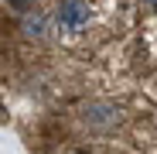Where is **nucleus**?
Returning <instances> with one entry per match:
<instances>
[{
    "label": "nucleus",
    "mask_w": 157,
    "mask_h": 154,
    "mask_svg": "<svg viewBox=\"0 0 157 154\" xmlns=\"http://www.w3.org/2000/svg\"><path fill=\"white\" fill-rule=\"evenodd\" d=\"M92 21V7L89 0H58L55 7V28L65 34H78L82 28H89Z\"/></svg>",
    "instance_id": "nucleus-1"
},
{
    "label": "nucleus",
    "mask_w": 157,
    "mask_h": 154,
    "mask_svg": "<svg viewBox=\"0 0 157 154\" xmlns=\"http://www.w3.org/2000/svg\"><path fill=\"white\" fill-rule=\"evenodd\" d=\"M82 123L89 130H116L123 123V110L116 103H106V99H96V103H86L82 106Z\"/></svg>",
    "instance_id": "nucleus-2"
},
{
    "label": "nucleus",
    "mask_w": 157,
    "mask_h": 154,
    "mask_svg": "<svg viewBox=\"0 0 157 154\" xmlns=\"http://www.w3.org/2000/svg\"><path fill=\"white\" fill-rule=\"evenodd\" d=\"M21 34L28 41H44V34H48V14H41V10L21 14Z\"/></svg>",
    "instance_id": "nucleus-3"
},
{
    "label": "nucleus",
    "mask_w": 157,
    "mask_h": 154,
    "mask_svg": "<svg viewBox=\"0 0 157 154\" xmlns=\"http://www.w3.org/2000/svg\"><path fill=\"white\" fill-rule=\"evenodd\" d=\"M7 4H10L14 14H31V10H38V0H7Z\"/></svg>",
    "instance_id": "nucleus-4"
},
{
    "label": "nucleus",
    "mask_w": 157,
    "mask_h": 154,
    "mask_svg": "<svg viewBox=\"0 0 157 154\" xmlns=\"http://www.w3.org/2000/svg\"><path fill=\"white\" fill-rule=\"evenodd\" d=\"M144 4H150V7H157V0H144Z\"/></svg>",
    "instance_id": "nucleus-5"
}]
</instances>
